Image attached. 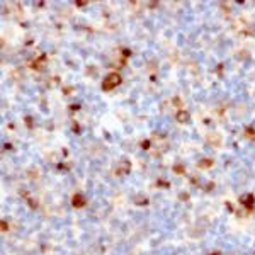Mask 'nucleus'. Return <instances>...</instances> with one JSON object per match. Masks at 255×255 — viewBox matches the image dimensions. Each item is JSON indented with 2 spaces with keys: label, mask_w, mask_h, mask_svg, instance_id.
<instances>
[{
  "label": "nucleus",
  "mask_w": 255,
  "mask_h": 255,
  "mask_svg": "<svg viewBox=\"0 0 255 255\" xmlns=\"http://www.w3.org/2000/svg\"><path fill=\"white\" fill-rule=\"evenodd\" d=\"M121 82V78H119V75H111V77L107 78L106 82H104V89L106 90H109V89H112V87H116L117 83Z\"/></svg>",
  "instance_id": "obj_1"
},
{
  "label": "nucleus",
  "mask_w": 255,
  "mask_h": 255,
  "mask_svg": "<svg viewBox=\"0 0 255 255\" xmlns=\"http://www.w3.org/2000/svg\"><path fill=\"white\" fill-rule=\"evenodd\" d=\"M177 119L180 121V123H184V121L189 119V114H187L185 111H180V112H177Z\"/></svg>",
  "instance_id": "obj_2"
},
{
  "label": "nucleus",
  "mask_w": 255,
  "mask_h": 255,
  "mask_svg": "<svg viewBox=\"0 0 255 255\" xmlns=\"http://www.w3.org/2000/svg\"><path fill=\"white\" fill-rule=\"evenodd\" d=\"M75 206H82L83 202H82V197H75V202H73Z\"/></svg>",
  "instance_id": "obj_3"
}]
</instances>
